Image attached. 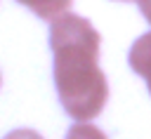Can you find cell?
Wrapping results in <instances>:
<instances>
[{
  "instance_id": "5",
  "label": "cell",
  "mask_w": 151,
  "mask_h": 139,
  "mask_svg": "<svg viewBox=\"0 0 151 139\" xmlns=\"http://www.w3.org/2000/svg\"><path fill=\"white\" fill-rule=\"evenodd\" d=\"M5 139H42L38 132H33V130H14V132H9Z\"/></svg>"
},
{
  "instance_id": "6",
  "label": "cell",
  "mask_w": 151,
  "mask_h": 139,
  "mask_svg": "<svg viewBox=\"0 0 151 139\" xmlns=\"http://www.w3.org/2000/svg\"><path fill=\"white\" fill-rule=\"evenodd\" d=\"M139 2V9L144 12V16H146V21L151 24V0H137Z\"/></svg>"
},
{
  "instance_id": "1",
  "label": "cell",
  "mask_w": 151,
  "mask_h": 139,
  "mask_svg": "<svg viewBox=\"0 0 151 139\" xmlns=\"http://www.w3.org/2000/svg\"><path fill=\"white\" fill-rule=\"evenodd\" d=\"M54 54V82L64 111L73 120H92L109 99V85L99 71V33L78 14H61L50 26Z\"/></svg>"
},
{
  "instance_id": "2",
  "label": "cell",
  "mask_w": 151,
  "mask_h": 139,
  "mask_svg": "<svg viewBox=\"0 0 151 139\" xmlns=\"http://www.w3.org/2000/svg\"><path fill=\"white\" fill-rule=\"evenodd\" d=\"M127 61H130L132 71L139 73L149 82V92H151V33H146V35H142V38L134 40Z\"/></svg>"
},
{
  "instance_id": "3",
  "label": "cell",
  "mask_w": 151,
  "mask_h": 139,
  "mask_svg": "<svg viewBox=\"0 0 151 139\" xmlns=\"http://www.w3.org/2000/svg\"><path fill=\"white\" fill-rule=\"evenodd\" d=\"M17 2L26 5V7H28L33 14H38L40 19L54 21L57 16H61V14L68 12V7H71L73 0H17Z\"/></svg>"
},
{
  "instance_id": "4",
  "label": "cell",
  "mask_w": 151,
  "mask_h": 139,
  "mask_svg": "<svg viewBox=\"0 0 151 139\" xmlns=\"http://www.w3.org/2000/svg\"><path fill=\"white\" fill-rule=\"evenodd\" d=\"M66 139H106V134L99 127L87 125V120H78V125H73L68 130Z\"/></svg>"
}]
</instances>
